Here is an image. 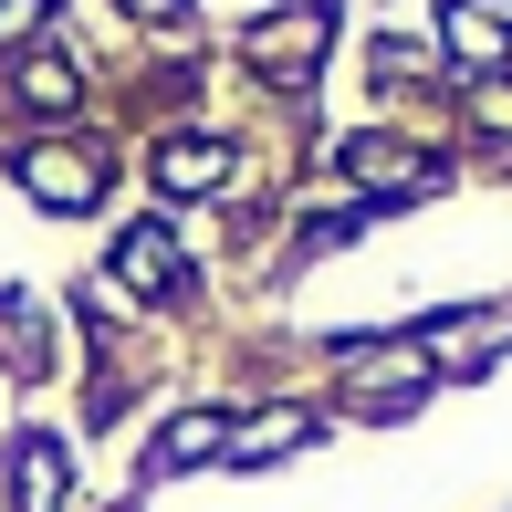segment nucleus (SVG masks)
I'll return each mask as SVG.
<instances>
[{
    "label": "nucleus",
    "mask_w": 512,
    "mask_h": 512,
    "mask_svg": "<svg viewBox=\"0 0 512 512\" xmlns=\"http://www.w3.org/2000/svg\"><path fill=\"white\" fill-rule=\"evenodd\" d=\"M251 74L262 84H283V95H304V84L324 74V42H335V11L324 0H304V11H272V21H251Z\"/></svg>",
    "instance_id": "1"
},
{
    "label": "nucleus",
    "mask_w": 512,
    "mask_h": 512,
    "mask_svg": "<svg viewBox=\"0 0 512 512\" xmlns=\"http://www.w3.org/2000/svg\"><path fill=\"white\" fill-rule=\"evenodd\" d=\"M502 345H512V304H492V314H429V324H418V356H429L439 377H481Z\"/></svg>",
    "instance_id": "3"
},
{
    "label": "nucleus",
    "mask_w": 512,
    "mask_h": 512,
    "mask_svg": "<svg viewBox=\"0 0 512 512\" xmlns=\"http://www.w3.org/2000/svg\"><path fill=\"white\" fill-rule=\"evenodd\" d=\"M220 439H230V418H220V408H178L168 429H157V460H147V471H199Z\"/></svg>",
    "instance_id": "9"
},
{
    "label": "nucleus",
    "mask_w": 512,
    "mask_h": 512,
    "mask_svg": "<svg viewBox=\"0 0 512 512\" xmlns=\"http://www.w3.org/2000/svg\"><path fill=\"white\" fill-rule=\"evenodd\" d=\"M471 115L502 136V157H512V84H492V74H481V84H471Z\"/></svg>",
    "instance_id": "13"
},
{
    "label": "nucleus",
    "mask_w": 512,
    "mask_h": 512,
    "mask_svg": "<svg viewBox=\"0 0 512 512\" xmlns=\"http://www.w3.org/2000/svg\"><path fill=\"white\" fill-rule=\"evenodd\" d=\"M0 356H21V377H42V314L21 304V293L0 304Z\"/></svg>",
    "instance_id": "11"
},
{
    "label": "nucleus",
    "mask_w": 512,
    "mask_h": 512,
    "mask_svg": "<svg viewBox=\"0 0 512 512\" xmlns=\"http://www.w3.org/2000/svg\"><path fill=\"white\" fill-rule=\"evenodd\" d=\"M42 11H53V0H0V63H11V53H21V42H32V32H42Z\"/></svg>",
    "instance_id": "14"
},
{
    "label": "nucleus",
    "mask_w": 512,
    "mask_h": 512,
    "mask_svg": "<svg viewBox=\"0 0 512 512\" xmlns=\"http://www.w3.org/2000/svg\"><path fill=\"white\" fill-rule=\"evenodd\" d=\"M105 512H136V502H105Z\"/></svg>",
    "instance_id": "16"
},
{
    "label": "nucleus",
    "mask_w": 512,
    "mask_h": 512,
    "mask_svg": "<svg viewBox=\"0 0 512 512\" xmlns=\"http://www.w3.org/2000/svg\"><path fill=\"white\" fill-rule=\"evenodd\" d=\"M335 168H345V178H366V189H387V199L439 189V168H429V157H408L398 136H345V147H335Z\"/></svg>",
    "instance_id": "5"
},
{
    "label": "nucleus",
    "mask_w": 512,
    "mask_h": 512,
    "mask_svg": "<svg viewBox=\"0 0 512 512\" xmlns=\"http://www.w3.org/2000/svg\"><path fill=\"white\" fill-rule=\"evenodd\" d=\"M314 439V408H272V418H251V429H230L220 450H230V471H262L272 450H304Z\"/></svg>",
    "instance_id": "8"
},
{
    "label": "nucleus",
    "mask_w": 512,
    "mask_h": 512,
    "mask_svg": "<svg viewBox=\"0 0 512 512\" xmlns=\"http://www.w3.org/2000/svg\"><path fill=\"white\" fill-rule=\"evenodd\" d=\"M11 178H21L42 209H95V199H105V147H84V136H42V147L11 157Z\"/></svg>",
    "instance_id": "2"
},
{
    "label": "nucleus",
    "mask_w": 512,
    "mask_h": 512,
    "mask_svg": "<svg viewBox=\"0 0 512 512\" xmlns=\"http://www.w3.org/2000/svg\"><path fill=\"white\" fill-rule=\"evenodd\" d=\"M126 11H136V21H178L189 0H126Z\"/></svg>",
    "instance_id": "15"
},
{
    "label": "nucleus",
    "mask_w": 512,
    "mask_h": 512,
    "mask_svg": "<svg viewBox=\"0 0 512 512\" xmlns=\"http://www.w3.org/2000/svg\"><path fill=\"white\" fill-rule=\"evenodd\" d=\"M450 53L471 63V74H492V63L512 53V32H502L492 11H481V0H450Z\"/></svg>",
    "instance_id": "10"
},
{
    "label": "nucleus",
    "mask_w": 512,
    "mask_h": 512,
    "mask_svg": "<svg viewBox=\"0 0 512 512\" xmlns=\"http://www.w3.org/2000/svg\"><path fill=\"white\" fill-rule=\"evenodd\" d=\"M115 283H136L147 304H157V293H189V251H178V230L136 220L126 241H115Z\"/></svg>",
    "instance_id": "4"
},
{
    "label": "nucleus",
    "mask_w": 512,
    "mask_h": 512,
    "mask_svg": "<svg viewBox=\"0 0 512 512\" xmlns=\"http://www.w3.org/2000/svg\"><path fill=\"white\" fill-rule=\"evenodd\" d=\"M230 178V136H168L157 147V189L168 199H199V189H220Z\"/></svg>",
    "instance_id": "7"
},
{
    "label": "nucleus",
    "mask_w": 512,
    "mask_h": 512,
    "mask_svg": "<svg viewBox=\"0 0 512 512\" xmlns=\"http://www.w3.org/2000/svg\"><path fill=\"white\" fill-rule=\"evenodd\" d=\"M21 105H42V115H63V105H74V63H21Z\"/></svg>",
    "instance_id": "12"
},
{
    "label": "nucleus",
    "mask_w": 512,
    "mask_h": 512,
    "mask_svg": "<svg viewBox=\"0 0 512 512\" xmlns=\"http://www.w3.org/2000/svg\"><path fill=\"white\" fill-rule=\"evenodd\" d=\"M0 471H11V512H63V439H11Z\"/></svg>",
    "instance_id": "6"
}]
</instances>
